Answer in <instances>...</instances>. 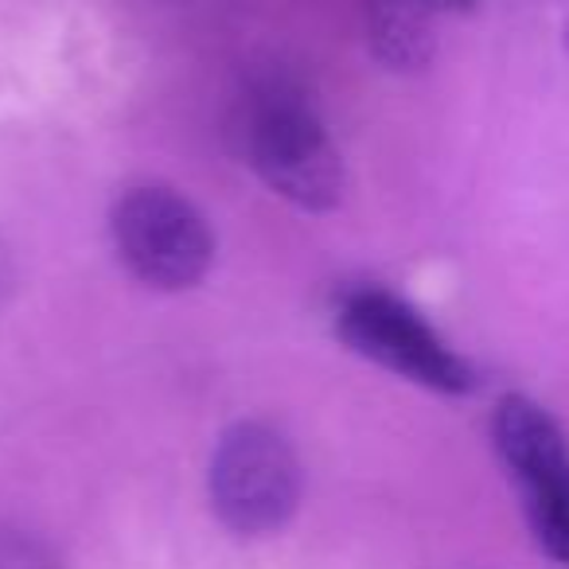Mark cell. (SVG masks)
Masks as SVG:
<instances>
[{
    "label": "cell",
    "instance_id": "obj_5",
    "mask_svg": "<svg viewBox=\"0 0 569 569\" xmlns=\"http://www.w3.org/2000/svg\"><path fill=\"white\" fill-rule=\"evenodd\" d=\"M336 332L356 356L402 375L437 395L476 390V371L449 348L441 332L418 309L387 289H356L336 312Z\"/></svg>",
    "mask_w": 569,
    "mask_h": 569
},
{
    "label": "cell",
    "instance_id": "obj_8",
    "mask_svg": "<svg viewBox=\"0 0 569 569\" xmlns=\"http://www.w3.org/2000/svg\"><path fill=\"white\" fill-rule=\"evenodd\" d=\"M421 4H429V9H433L437 17H445V12H468V9H476L480 0H421Z\"/></svg>",
    "mask_w": 569,
    "mask_h": 569
},
{
    "label": "cell",
    "instance_id": "obj_1",
    "mask_svg": "<svg viewBox=\"0 0 569 569\" xmlns=\"http://www.w3.org/2000/svg\"><path fill=\"white\" fill-rule=\"evenodd\" d=\"M246 160L269 191L301 211H332L348 188L343 157L320 126L317 110L289 87H266L250 98L242 126Z\"/></svg>",
    "mask_w": 569,
    "mask_h": 569
},
{
    "label": "cell",
    "instance_id": "obj_2",
    "mask_svg": "<svg viewBox=\"0 0 569 569\" xmlns=\"http://www.w3.org/2000/svg\"><path fill=\"white\" fill-rule=\"evenodd\" d=\"M121 266L160 293L196 289L214 266V230L188 196L172 188H129L110 211Z\"/></svg>",
    "mask_w": 569,
    "mask_h": 569
},
{
    "label": "cell",
    "instance_id": "obj_4",
    "mask_svg": "<svg viewBox=\"0 0 569 569\" xmlns=\"http://www.w3.org/2000/svg\"><path fill=\"white\" fill-rule=\"evenodd\" d=\"M491 441L519 483L538 550L569 566V445L558 421L527 395H503L491 413Z\"/></svg>",
    "mask_w": 569,
    "mask_h": 569
},
{
    "label": "cell",
    "instance_id": "obj_7",
    "mask_svg": "<svg viewBox=\"0 0 569 569\" xmlns=\"http://www.w3.org/2000/svg\"><path fill=\"white\" fill-rule=\"evenodd\" d=\"M0 569H56V558L24 530H0Z\"/></svg>",
    "mask_w": 569,
    "mask_h": 569
},
{
    "label": "cell",
    "instance_id": "obj_3",
    "mask_svg": "<svg viewBox=\"0 0 569 569\" xmlns=\"http://www.w3.org/2000/svg\"><path fill=\"white\" fill-rule=\"evenodd\" d=\"M211 507L234 535H273L301 503V460L266 421H238L211 452Z\"/></svg>",
    "mask_w": 569,
    "mask_h": 569
},
{
    "label": "cell",
    "instance_id": "obj_9",
    "mask_svg": "<svg viewBox=\"0 0 569 569\" xmlns=\"http://www.w3.org/2000/svg\"><path fill=\"white\" fill-rule=\"evenodd\" d=\"M561 43H566V56H569V12H566V24H561Z\"/></svg>",
    "mask_w": 569,
    "mask_h": 569
},
{
    "label": "cell",
    "instance_id": "obj_6",
    "mask_svg": "<svg viewBox=\"0 0 569 569\" xmlns=\"http://www.w3.org/2000/svg\"><path fill=\"white\" fill-rule=\"evenodd\" d=\"M437 12L421 0H367V40L390 71H421L437 51Z\"/></svg>",
    "mask_w": 569,
    "mask_h": 569
}]
</instances>
